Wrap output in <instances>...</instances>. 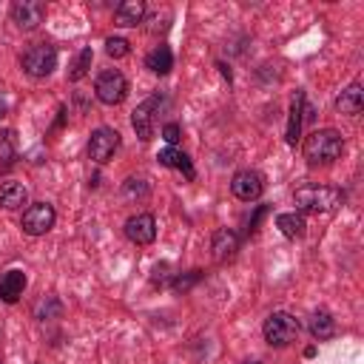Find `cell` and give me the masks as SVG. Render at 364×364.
Instances as JSON below:
<instances>
[{
  "instance_id": "obj_1",
  "label": "cell",
  "mask_w": 364,
  "mask_h": 364,
  "mask_svg": "<svg viewBox=\"0 0 364 364\" xmlns=\"http://www.w3.org/2000/svg\"><path fill=\"white\" fill-rule=\"evenodd\" d=\"M344 139L336 128H318L304 139V159L310 165H330L341 156Z\"/></svg>"
},
{
  "instance_id": "obj_2",
  "label": "cell",
  "mask_w": 364,
  "mask_h": 364,
  "mask_svg": "<svg viewBox=\"0 0 364 364\" xmlns=\"http://www.w3.org/2000/svg\"><path fill=\"white\" fill-rule=\"evenodd\" d=\"M293 202L304 213H330L344 202V193L338 188H327V185H301V188H296Z\"/></svg>"
},
{
  "instance_id": "obj_3",
  "label": "cell",
  "mask_w": 364,
  "mask_h": 364,
  "mask_svg": "<svg viewBox=\"0 0 364 364\" xmlns=\"http://www.w3.org/2000/svg\"><path fill=\"white\" fill-rule=\"evenodd\" d=\"M299 330H301L299 318L290 316V313H284V310L270 313V316L264 318V327H262L264 341H267L270 347H287V344H293V341L299 338Z\"/></svg>"
},
{
  "instance_id": "obj_4",
  "label": "cell",
  "mask_w": 364,
  "mask_h": 364,
  "mask_svg": "<svg viewBox=\"0 0 364 364\" xmlns=\"http://www.w3.org/2000/svg\"><path fill=\"white\" fill-rule=\"evenodd\" d=\"M20 65L28 77H48L57 68V48L48 43H34L23 51Z\"/></svg>"
},
{
  "instance_id": "obj_5",
  "label": "cell",
  "mask_w": 364,
  "mask_h": 364,
  "mask_svg": "<svg viewBox=\"0 0 364 364\" xmlns=\"http://www.w3.org/2000/svg\"><path fill=\"white\" fill-rule=\"evenodd\" d=\"M94 94H97V100L105 102V105H119V102L128 97V80H125L117 68H108V71H102V74L97 77Z\"/></svg>"
},
{
  "instance_id": "obj_6",
  "label": "cell",
  "mask_w": 364,
  "mask_h": 364,
  "mask_svg": "<svg viewBox=\"0 0 364 364\" xmlns=\"http://www.w3.org/2000/svg\"><path fill=\"white\" fill-rule=\"evenodd\" d=\"M54 219H57V213H54V208H51L48 202H34V205H28V208L23 210L20 228H23L28 236H43V233H48V230L54 228Z\"/></svg>"
},
{
  "instance_id": "obj_7",
  "label": "cell",
  "mask_w": 364,
  "mask_h": 364,
  "mask_svg": "<svg viewBox=\"0 0 364 364\" xmlns=\"http://www.w3.org/2000/svg\"><path fill=\"white\" fill-rule=\"evenodd\" d=\"M159 105H162V94H151V97L142 100V102L134 108V114H131V125H134V131H136V136H139L142 142H148V139L154 136V119H156V114H159Z\"/></svg>"
},
{
  "instance_id": "obj_8",
  "label": "cell",
  "mask_w": 364,
  "mask_h": 364,
  "mask_svg": "<svg viewBox=\"0 0 364 364\" xmlns=\"http://www.w3.org/2000/svg\"><path fill=\"white\" fill-rule=\"evenodd\" d=\"M119 148V134L114 128H97L88 139V159H94L97 165H105Z\"/></svg>"
},
{
  "instance_id": "obj_9",
  "label": "cell",
  "mask_w": 364,
  "mask_h": 364,
  "mask_svg": "<svg viewBox=\"0 0 364 364\" xmlns=\"http://www.w3.org/2000/svg\"><path fill=\"white\" fill-rule=\"evenodd\" d=\"M230 191H233L236 199L253 202V199L262 196L264 179H262V173H256V171H239V173H233V179H230Z\"/></svg>"
},
{
  "instance_id": "obj_10",
  "label": "cell",
  "mask_w": 364,
  "mask_h": 364,
  "mask_svg": "<svg viewBox=\"0 0 364 364\" xmlns=\"http://www.w3.org/2000/svg\"><path fill=\"white\" fill-rule=\"evenodd\" d=\"M43 17H46V6H43L40 0H17V3L11 6V20H14L17 28H23V31L37 28V26L43 23Z\"/></svg>"
},
{
  "instance_id": "obj_11",
  "label": "cell",
  "mask_w": 364,
  "mask_h": 364,
  "mask_svg": "<svg viewBox=\"0 0 364 364\" xmlns=\"http://www.w3.org/2000/svg\"><path fill=\"white\" fill-rule=\"evenodd\" d=\"M304 119H307V122L313 119V108L307 105L304 91H299L296 100H293V105H290V119H287V131H284L287 145H296V142H299V136H301V122H304Z\"/></svg>"
},
{
  "instance_id": "obj_12",
  "label": "cell",
  "mask_w": 364,
  "mask_h": 364,
  "mask_svg": "<svg viewBox=\"0 0 364 364\" xmlns=\"http://www.w3.org/2000/svg\"><path fill=\"white\" fill-rule=\"evenodd\" d=\"M125 236L134 245H151L156 239V219L151 213H136L125 222Z\"/></svg>"
},
{
  "instance_id": "obj_13",
  "label": "cell",
  "mask_w": 364,
  "mask_h": 364,
  "mask_svg": "<svg viewBox=\"0 0 364 364\" xmlns=\"http://www.w3.org/2000/svg\"><path fill=\"white\" fill-rule=\"evenodd\" d=\"M23 290H26V273L23 270L11 267V270L0 273V301L14 304L23 296Z\"/></svg>"
},
{
  "instance_id": "obj_14",
  "label": "cell",
  "mask_w": 364,
  "mask_h": 364,
  "mask_svg": "<svg viewBox=\"0 0 364 364\" xmlns=\"http://www.w3.org/2000/svg\"><path fill=\"white\" fill-rule=\"evenodd\" d=\"M210 250H213V259L216 262H225V259H230L239 250V236L230 228H219L213 233V239H210Z\"/></svg>"
},
{
  "instance_id": "obj_15",
  "label": "cell",
  "mask_w": 364,
  "mask_h": 364,
  "mask_svg": "<svg viewBox=\"0 0 364 364\" xmlns=\"http://www.w3.org/2000/svg\"><path fill=\"white\" fill-rule=\"evenodd\" d=\"M114 20H117V26H122V28L139 26V23L145 20V3H142V0H125V3H119V6L114 9Z\"/></svg>"
},
{
  "instance_id": "obj_16",
  "label": "cell",
  "mask_w": 364,
  "mask_h": 364,
  "mask_svg": "<svg viewBox=\"0 0 364 364\" xmlns=\"http://www.w3.org/2000/svg\"><path fill=\"white\" fill-rule=\"evenodd\" d=\"M28 202V191H26V185H20V182H3L0 185V208L3 210H17V208H23Z\"/></svg>"
},
{
  "instance_id": "obj_17",
  "label": "cell",
  "mask_w": 364,
  "mask_h": 364,
  "mask_svg": "<svg viewBox=\"0 0 364 364\" xmlns=\"http://www.w3.org/2000/svg\"><path fill=\"white\" fill-rule=\"evenodd\" d=\"M361 105H364V91H361V85L358 82H353V85H347L338 97H336V111L338 114H358L361 111Z\"/></svg>"
},
{
  "instance_id": "obj_18",
  "label": "cell",
  "mask_w": 364,
  "mask_h": 364,
  "mask_svg": "<svg viewBox=\"0 0 364 364\" xmlns=\"http://www.w3.org/2000/svg\"><path fill=\"white\" fill-rule=\"evenodd\" d=\"M156 159H159V165H165V168H176V171H182L185 173V179H193L196 173H193V165H191V156L188 154H182V151H176V148H162L159 154H156Z\"/></svg>"
},
{
  "instance_id": "obj_19",
  "label": "cell",
  "mask_w": 364,
  "mask_h": 364,
  "mask_svg": "<svg viewBox=\"0 0 364 364\" xmlns=\"http://www.w3.org/2000/svg\"><path fill=\"white\" fill-rule=\"evenodd\" d=\"M307 330H310V336H313L316 341H324V338H333L336 321H333V316H330L327 310H316V313L310 316V321H307Z\"/></svg>"
},
{
  "instance_id": "obj_20",
  "label": "cell",
  "mask_w": 364,
  "mask_h": 364,
  "mask_svg": "<svg viewBox=\"0 0 364 364\" xmlns=\"http://www.w3.org/2000/svg\"><path fill=\"white\" fill-rule=\"evenodd\" d=\"M145 68H151L154 74H168L173 68V54L165 43H159L148 57H145Z\"/></svg>"
},
{
  "instance_id": "obj_21",
  "label": "cell",
  "mask_w": 364,
  "mask_h": 364,
  "mask_svg": "<svg viewBox=\"0 0 364 364\" xmlns=\"http://www.w3.org/2000/svg\"><path fill=\"white\" fill-rule=\"evenodd\" d=\"M276 228L287 236V239H301L304 236V219L299 216V213H279L276 216Z\"/></svg>"
},
{
  "instance_id": "obj_22",
  "label": "cell",
  "mask_w": 364,
  "mask_h": 364,
  "mask_svg": "<svg viewBox=\"0 0 364 364\" xmlns=\"http://www.w3.org/2000/svg\"><path fill=\"white\" fill-rule=\"evenodd\" d=\"M91 60H94V51H91V46H85L80 54H77V60H74V65H71V71H68V80H82L85 74H88V68H91Z\"/></svg>"
},
{
  "instance_id": "obj_23",
  "label": "cell",
  "mask_w": 364,
  "mask_h": 364,
  "mask_svg": "<svg viewBox=\"0 0 364 364\" xmlns=\"http://www.w3.org/2000/svg\"><path fill=\"white\" fill-rule=\"evenodd\" d=\"M122 193H125L128 199H145V196H148V182H145L142 176H128V179L122 182Z\"/></svg>"
},
{
  "instance_id": "obj_24",
  "label": "cell",
  "mask_w": 364,
  "mask_h": 364,
  "mask_svg": "<svg viewBox=\"0 0 364 364\" xmlns=\"http://www.w3.org/2000/svg\"><path fill=\"white\" fill-rule=\"evenodd\" d=\"M128 51H131V43L125 37H108L105 40V54L108 57L119 60V57H128Z\"/></svg>"
},
{
  "instance_id": "obj_25",
  "label": "cell",
  "mask_w": 364,
  "mask_h": 364,
  "mask_svg": "<svg viewBox=\"0 0 364 364\" xmlns=\"http://www.w3.org/2000/svg\"><path fill=\"white\" fill-rule=\"evenodd\" d=\"M14 159V131H0V162L9 165Z\"/></svg>"
},
{
  "instance_id": "obj_26",
  "label": "cell",
  "mask_w": 364,
  "mask_h": 364,
  "mask_svg": "<svg viewBox=\"0 0 364 364\" xmlns=\"http://www.w3.org/2000/svg\"><path fill=\"white\" fill-rule=\"evenodd\" d=\"M202 279V270H191L188 276H176L173 279V290H188L193 282H199Z\"/></svg>"
},
{
  "instance_id": "obj_27",
  "label": "cell",
  "mask_w": 364,
  "mask_h": 364,
  "mask_svg": "<svg viewBox=\"0 0 364 364\" xmlns=\"http://www.w3.org/2000/svg\"><path fill=\"white\" fill-rule=\"evenodd\" d=\"M162 136H165V142H168V145L173 148V145H176V142L182 139V128H179L176 122H168V125L162 128Z\"/></svg>"
},
{
  "instance_id": "obj_28",
  "label": "cell",
  "mask_w": 364,
  "mask_h": 364,
  "mask_svg": "<svg viewBox=\"0 0 364 364\" xmlns=\"http://www.w3.org/2000/svg\"><path fill=\"white\" fill-rule=\"evenodd\" d=\"M168 270H171V267H168L165 262H162V264H156V267H154V276H151V282H154V284H168V276H171Z\"/></svg>"
},
{
  "instance_id": "obj_29",
  "label": "cell",
  "mask_w": 364,
  "mask_h": 364,
  "mask_svg": "<svg viewBox=\"0 0 364 364\" xmlns=\"http://www.w3.org/2000/svg\"><path fill=\"white\" fill-rule=\"evenodd\" d=\"M250 364H259V361H250Z\"/></svg>"
}]
</instances>
